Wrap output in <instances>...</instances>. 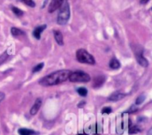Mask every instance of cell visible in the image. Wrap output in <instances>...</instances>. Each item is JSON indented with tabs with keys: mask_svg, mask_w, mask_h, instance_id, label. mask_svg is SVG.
Wrapping results in <instances>:
<instances>
[{
	"mask_svg": "<svg viewBox=\"0 0 152 135\" xmlns=\"http://www.w3.org/2000/svg\"><path fill=\"white\" fill-rule=\"evenodd\" d=\"M125 96V93H122L121 92H115V93H112L111 95L108 97V100L109 101H113V102H117V101H119V100L124 98Z\"/></svg>",
	"mask_w": 152,
	"mask_h": 135,
	"instance_id": "30bf717a",
	"label": "cell"
},
{
	"mask_svg": "<svg viewBox=\"0 0 152 135\" xmlns=\"http://www.w3.org/2000/svg\"><path fill=\"white\" fill-rule=\"evenodd\" d=\"M140 132V129H139V127L137 126V125H134V126L131 127L130 129H129V134H137Z\"/></svg>",
	"mask_w": 152,
	"mask_h": 135,
	"instance_id": "d6986e66",
	"label": "cell"
},
{
	"mask_svg": "<svg viewBox=\"0 0 152 135\" xmlns=\"http://www.w3.org/2000/svg\"><path fill=\"white\" fill-rule=\"evenodd\" d=\"M112 112V109L111 108H110V107H105V108H103L102 110V114H109L110 113H111Z\"/></svg>",
	"mask_w": 152,
	"mask_h": 135,
	"instance_id": "7402d4cb",
	"label": "cell"
},
{
	"mask_svg": "<svg viewBox=\"0 0 152 135\" xmlns=\"http://www.w3.org/2000/svg\"><path fill=\"white\" fill-rule=\"evenodd\" d=\"M11 10L12 11H13V13H14L16 16H17V17H22V16L23 15V11H22V10H20L19 8H17V7L12 6Z\"/></svg>",
	"mask_w": 152,
	"mask_h": 135,
	"instance_id": "e0dca14e",
	"label": "cell"
},
{
	"mask_svg": "<svg viewBox=\"0 0 152 135\" xmlns=\"http://www.w3.org/2000/svg\"><path fill=\"white\" fill-rule=\"evenodd\" d=\"M10 32H11V34L14 36V37H19V36L25 35V32H24L23 30H20L19 28H15V27L11 28Z\"/></svg>",
	"mask_w": 152,
	"mask_h": 135,
	"instance_id": "4fadbf2b",
	"label": "cell"
},
{
	"mask_svg": "<svg viewBox=\"0 0 152 135\" xmlns=\"http://www.w3.org/2000/svg\"><path fill=\"white\" fill-rule=\"evenodd\" d=\"M41 105H42V99L37 98V100H36L35 102H34V105L32 106L31 109H30V114H31V115H35V114H37V113L39 111V109H40Z\"/></svg>",
	"mask_w": 152,
	"mask_h": 135,
	"instance_id": "9c48e42d",
	"label": "cell"
},
{
	"mask_svg": "<svg viewBox=\"0 0 152 135\" xmlns=\"http://www.w3.org/2000/svg\"><path fill=\"white\" fill-rule=\"evenodd\" d=\"M18 133L19 135H34L36 134L34 131L28 129H19Z\"/></svg>",
	"mask_w": 152,
	"mask_h": 135,
	"instance_id": "5bb4252c",
	"label": "cell"
},
{
	"mask_svg": "<svg viewBox=\"0 0 152 135\" xmlns=\"http://www.w3.org/2000/svg\"><path fill=\"white\" fill-rule=\"evenodd\" d=\"M63 2L64 0H52L48 7L49 13H53V12L60 8V7L62 6Z\"/></svg>",
	"mask_w": 152,
	"mask_h": 135,
	"instance_id": "8992f818",
	"label": "cell"
},
{
	"mask_svg": "<svg viewBox=\"0 0 152 135\" xmlns=\"http://www.w3.org/2000/svg\"><path fill=\"white\" fill-rule=\"evenodd\" d=\"M77 91L79 93V95L81 96V97H85L88 94V90L85 88H84V87H80V88L77 89Z\"/></svg>",
	"mask_w": 152,
	"mask_h": 135,
	"instance_id": "9a60e30c",
	"label": "cell"
},
{
	"mask_svg": "<svg viewBox=\"0 0 152 135\" xmlns=\"http://www.w3.org/2000/svg\"><path fill=\"white\" fill-rule=\"evenodd\" d=\"M5 94L3 93V92H0V102H2V100L5 99Z\"/></svg>",
	"mask_w": 152,
	"mask_h": 135,
	"instance_id": "603a6c76",
	"label": "cell"
},
{
	"mask_svg": "<svg viewBox=\"0 0 152 135\" xmlns=\"http://www.w3.org/2000/svg\"><path fill=\"white\" fill-rule=\"evenodd\" d=\"M47 28V25H42L37 26L33 31V36L35 37L37 39H40L41 35H42V32Z\"/></svg>",
	"mask_w": 152,
	"mask_h": 135,
	"instance_id": "52a82bcc",
	"label": "cell"
},
{
	"mask_svg": "<svg viewBox=\"0 0 152 135\" xmlns=\"http://www.w3.org/2000/svg\"><path fill=\"white\" fill-rule=\"evenodd\" d=\"M78 135H87L86 134H78Z\"/></svg>",
	"mask_w": 152,
	"mask_h": 135,
	"instance_id": "d4e9b609",
	"label": "cell"
},
{
	"mask_svg": "<svg viewBox=\"0 0 152 135\" xmlns=\"http://www.w3.org/2000/svg\"><path fill=\"white\" fill-rule=\"evenodd\" d=\"M43 67L44 63L43 62H41V63L38 64V65L34 67V69H33V70H32V72H33V73H37V72L40 71L43 69Z\"/></svg>",
	"mask_w": 152,
	"mask_h": 135,
	"instance_id": "ac0fdd59",
	"label": "cell"
},
{
	"mask_svg": "<svg viewBox=\"0 0 152 135\" xmlns=\"http://www.w3.org/2000/svg\"><path fill=\"white\" fill-rule=\"evenodd\" d=\"M70 17V5L68 1L63 2L59 8L58 16H57V23L59 25H65L68 22Z\"/></svg>",
	"mask_w": 152,
	"mask_h": 135,
	"instance_id": "7a4b0ae2",
	"label": "cell"
},
{
	"mask_svg": "<svg viewBox=\"0 0 152 135\" xmlns=\"http://www.w3.org/2000/svg\"><path fill=\"white\" fill-rule=\"evenodd\" d=\"M70 73L71 71L70 70L57 71L42 77L39 81V83L42 86H52V85H59L68 80Z\"/></svg>",
	"mask_w": 152,
	"mask_h": 135,
	"instance_id": "6da1fadb",
	"label": "cell"
},
{
	"mask_svg": "<svg viewBox=\"0 0 152 135\" xmlns=\"http://www.w3.org/2000/svg\"><path fill=\"white\" fill-rule=\"evenodd\" d=\"M149 0H140V3L144 5V4H146L148 2H149Z\"/></svg>",
	"mask_w": 152,
	"mask_h": 135,
	"instance_id": "cb8c5ba5",
	"label": "cell"
},
{
	"mask_svg": "<svg viewBox=\"0 0 152 135\" xmlns=\"http://www.w3.org/2000/svg\"><path fill=\"white\" fill-rule=\"evenodd\" d=\"M68 80L71 82H88L91 80V77L85 71H77L70 73Z\"/></svg>",
	"mask_w": 152,
	"mask_h": 135,
	"instance_id": "277c9868",
	"label": "cell"
},
{
	"mask_svg": "<svg viewBox=\"0 0 152 135\" xmlns=\"http://www.w3.org/2000/svg\"><path fill=\"white\" fill-rule=\"evenodd\" d=\"M109 67L111 69L117 70V69H119L120 68V62H119V60H117V59L113 58L109 62Z\"/></svg>",
	"mask_w": 152,
	"mask_h": 135,
	"instance_id": "7c38bea8",
	"label": "cell"
},
{
	"mask_svg": "<svg viewBox=\"0 0 152 135\" xmlns=\"http://www.w3.org/2000/svg\"><path fill=\"white\" fill-rule=\"evenodd\" d=\"M105 82V76H97V77L94 79V82H93V88L97 89L102 86Z\"/></svg>",
	"mask_w": 152,
	"mask_h": 135,
	"instance_id": "ba28073f",
	"label": "cell"
},
{
	"mask_svg": "<svg viewBox=\"0 0 152 135\" xmlns=\"http://www.w3.org/2000/svg\"><path fill=\"white\" fill-rule=\"evenodd\" d=\"M9 57V54L8 53V51H5L2 54L0 55V65H2L3 63H5V61L8 60Z\"/></svg>",
	"mask_w": 152,
	"mask_h": 135,
	"instance_id": "2e32d148",
	"label": "cell"
},
{
	"mask_svg": "<svg viewBox=\"0 0 152 135\" xmlns=\"http://www.w3.org/2000/svg\"><path fill=\"white\" fill-rule=\"evenodd\" d=\"M135 54V57L137 59V61L141 66L146 68L149 65V62L148 60L144 57L143 56V49L139 45H136L133 48Z\"/></svg>",
	"mask_w": 152,
	"mask_h": 135,
	"instance_id": "5b68a950",
	"label": "cell"
},
{
	"mask_svg": "<svg viewBox=\"0 0 152 135\" xmlns=\"http://www.w3.org/2000/svg\"><path fill=\"white\" fill-rule=\"evenodd\" d=\"M24 3H25L28 6L31 7V8H34L36 6V3L33 1V0H22Z\"/></svg>",
	"mask_w": 152,
	"mask_h": 135,
	"instance_id": "44dd1931",
	"label": "cell"
},
{
	"mask_svg": "<svg viewBox=\"0 0 152 135\" xmlns=\"http://www.w3.org/2000/svg\"><path fill=\"white\" fill-rule=\"evenodd\" d=\"M54 39H55L56 42H57L58 45H64L63 36H62V33H61L59 30H54Z\"/></svg>",
	"mask_w": 152,
	"mask_h": 135,
	"instance_id": "8fae6325",
	"label": "cell"
},
{
	"mask_svg": "<svg viewBox=\"0 0 152 135\" xmlns=\"http://www.w3.org/2000/svg\"><path fill=\"white\" fill-rule=\"evenodd\" d=\"M145 97L144 95H140V97H137V99L136 100V105H140L142 102L145 101Z\"/></svg>",
	"mask_w": 152,
	"mask_h": 135,
	"instance_id": "ffe728a7",
	"label": "cell"
},
{
	"mask_svg": "<svg viewBox=\"0 0 152 135\" xmlns=\"http://www.w3.org/2000/svg\"><path fill=\"white\" fill-rule=\"evenodd\" d=\"M76 57H77V60L81 63L94 65L96 62L94 57L85 49H79L76 53Z\"/></svg>",
	"mask_w": 152,
	"mask_h": 135,
	"instance_id": "3957f363",
	"label": "cell"
},
{
	"mask_svg": "<svg viewBox=\"0 0 152 135\" xmlns=\"http://www.w3.org/2000/svg\"><path fill=\"white\" fill-rule=\"evenodd\" d=\"M151 10H152V8H151Z\"/></svg>",
	"mask_w": 152,
	"mask_h": 135,
	"instance_id": "484cf974",
	"label": "cell"
}]
</instances>
